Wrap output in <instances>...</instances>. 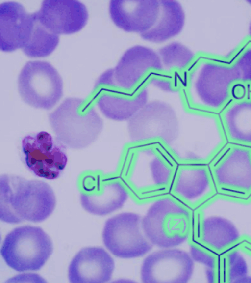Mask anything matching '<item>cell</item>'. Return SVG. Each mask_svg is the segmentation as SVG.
I'll list each match as a JSON object with an SVG mask.
<instances>
[{"instance_id": "obj_1", "label": "cell", "mask_w": 251, "mask_h": 283, "mask_svg": "<svg viewBox=\"0 0 251 283\" xmlns=\"http://www.w3.org/2000/svg\"><path fill=\"white\" fill-rule=\"evenodd\" d=\"M131 141H156L177 165H209L227 144L219 115L200 111L181 117L168 102L147 103L128 120Z\"/></svg>"}, {"instance_id": "obj_2", "label": "cell", "mask_w": 251, "mask_h": 283, "mask_svg": "<svg viewBox=\"0 0 251 283\" xmlns=\"http://www.w3.org/2000/svg\"><path fill=\"white\" fill-rule=\"evenodd\" d=\"M56 141L64 148H86L102 131V119L91 103L83 98L68 97L48 115Z\"/></svg>"}, {"instance_id": "obj_3", "label": "cell", "mask_w": 251, "mask_h": 283, "mask_svg": "<svg viewBox=\"0 0 251 283\" xmlns=\"http://www.w3.org/2000/svg\"><path fill=\"white\" fill-rule=\"evenodd\" d=\"M188 212L170 197L154 202L141 219L148 241L161 249L175 248L188 238L190 229Z\"/></svg>"}, {"instance_id": "obj_4", "label": "cell", "mask_w": 251, "mask_h": 283, "mask_svg": "<svg viewBox=\"0 0 251 283\" xmlns=\"http://www.w3.org/2000/svg\"><path fill=\"white\" fill-rule=\"evenodd\" d=\"M53 252L50 236L40 227H17L5 237L0 254L7 265L18 272L37 271Z\"/></svg>"}, {"instance_id": "obj_5", "label": "cell", "mask_w": 251, "mask_h": 283, "mask_svg": "<svg viewBox=\"0 0 251 283\" xmlns=\"http://www.w3.org/2000/svg\"><path fill=\"white\" fill-rule=\"evenodd\" d=\"M7 193L10 206L20 223L42 222L51 214L56 205L53 189L43 181L9 174Z\"/></svg>"}, {"instance_id": "obj_6", "label": "cell", "mask_w": 251, "mask_h": 283, "mask_svg": "<svg viewBox=\"0 0 251 283\" xmlns=\"http://www.w3.org/2000/svg\"><path fill=\"white\" fill-rule=\"evenodd\" d=\"M18 89L25 103L46 110L53 108L63 95L60 74L45 61H29L25 64L18 76Z\"/></svg>"}, {"instance_id": "obj_7", "label": "cell", "mask_w": 251, "mask_h": 283, "mask_svg": "<svg viewBox=\"0 0 251 283\" xmlns=\"http://www.w3.org/2000/svg\"><path fill=\"white\" fill-rule=\"evenodd\" d=\"M94 99L107 118L116 121H128L148 101L146 87L127 89L115 81L113 69L103 72L93 88Z\"/></svg>"}, {"instance_id": "obj_8", "label": "cell", "mask_w": 251, "mask_h": 283, "mask_svg": "<svg viewBox=\"0 0 251 283\" xmlns=\"http://www.w3.org/2000/svg\"><path fill=\"white\" fill-rule=\"evenodd\" d=\"M217 189L248 195L251 190V147L228 143L208 165Z\"/></svg>"}, {"instance_id": "obj_9", "label": "cell", "mask_w": 251, "mask_h": 283, "mask_svg": "<svg viewBox=\"0 0 251 283\" xmlns=\"http://www.w3.org/2000/svg\"><path fill=\"white\" fill-rule=\"evenodd\" d=\"M141 219L136 213L125 212L106 221L102 240L113 255L122 258H133L142 256L151 250L153 245L143 233Z\"/></svg>"}, {"instance_id": "obj_10", "label": "cell", "mask_w": 251, "mask_h": 283, "mask_svg": "<svg viewBox=\"0 0 251 283\" xmlns=\"http://www.w3.org/2000/svg\"><path fill=\"white\" fill-rule=\"evenodd\" d=\"M240 79L235 64L228 67L204 64L194 84V93L200 106L199 110L218 114L230 99L232 83Z\"/></svg>"}, {"instance_id": "obj_11", "label": "cell", "mask_w": 251, "mask_h": 283, "mask_svg": "<svg viewBox=\"0 0 251 283\" xmlns=\"http://www.w3.org/2000/svg\"><path fill=\"white\" fill-rule=\"evenodd\" d=\"M194 268V261L186 251L163 248L144 259L141 279L145 283H186L191 278Z\"/></svg>"}, {"instance_id": "obj_12", "label": "cell", "mask_w": 251, "mask_h": 283, "mask_svg": "<svg viewBox=\"0 0 251 283\" xmlns=\"http://www.w3.org/2000/svg\"><path fill=\"white\" fill-rule=\"evenodd\" d=\"M35 13L41 25L58 35L79 31L89 17L86 6L76 0H45Z\"/></svg>"}, {"instance_id": "obj_13", "label": "cell", "mask_w": 251, "mask_h": 283, "mask_svg": "<svg viewBox=\"0 0 251 283\" xmlns=\"http://www.w3.org/2000/svg\"><path fill=\"white\" fill-rule=\"evenodd\" d=\"M109 11L118 28L141 34L155 24L159 15L160 3L157 0H112Z\"/></svg>"}, {"instance_id": "obj_14", "label": "cell", "mask_w": 251, "mask_h": 283, "mask_svg": "<svg viewBox=\"0 0 251 283\" xmlns=\"http://www.w3.org/2000/svg\"><path fill=\"white\" fill-rule=\"evenodd\" d=\"M36 19L35 12H27L19 2L0 3V50L11 52L22 49L30 38Z\"/></svg>"}, {"instance_id": "obj_15", "label": "cell", "mask_w": 251, "mask_h": 283, "mask_svg": "<svg viewBox=\"0 0 251 283\" xmlns=\"http://www.w3.org/2000/svg\"><path fill=\"white\" fill-rule=\"evenodd\" d=\"M159 57L153 49L136 45L127 50L113 69L116 83L127 89L142 86L145 75L151 69L161 70Z\"/></svg>"}, {"instance_id": "obj_16", "label": "cell", "mask_w": 251, "mask_h": 283, "mask_svg": "<svg viewBox=\"0 0 251 283\" xmlns=\"http://www.w3.org/2000/svg\"><path fill=\"white\" fill-rule=\"evenodd\" d=\"M115 268L113 258L103 248L86 247L72 259L68 279L72 283H103L111 280Z\"/></svg>"}, {"instance_id": "obj_17", "label": "cell", "mask_w": 251, "mask_h": 283, "mask_svg": "<svg viewBox=\"0 0 251 283\" xmlns=\"http://www.w3.org/2000/svg\"><path fill=\"white\" fill-rule=\"evenodd\" d=\"M216 184L208 165H178L169 190L183 199L192 201L214 194Z\"/></svg>"}, {"instance_id": "obj_18", "label": "cell", "mask_w": 251, "mask_h": 283, "mask_svg": "<svg viewBox=\"0 0 251 283\" xmlns=\"http://www.w3.org/2000/svg\"><path fill=\"white\" fill-rule=\"evenodd\" d=\"M232 102L218 114L228 142L251 147V102Z\"/></svg>"}, {"instance_id": "obj_19", "label": "cell", "mask_w": 251, "mask_h": 283, "mask_svg": "<svg viewBox=\"0 0 251 283\" xmlns=\"http://www.w3.org/2000/svg\"><path fill=\"white\" fill-rule=\"evenodd\" d=\"M128 198V193L119 182L98 184L93 191L81 193L80 199L88 212L99 216L110 214L121 208Z\"/></svg>"}, {"instance_id": "obj_20", "label": "cell", "mask_w": 251, "mask_h": 283, "mask_svg": "<svg viewBox=\"0 0 251 283\" xmlns=\"http://www.w3.org/2000/svg\"><path fill=\"white\" fill-rule=\"evenodd\" d=\"M159 3V15L155 24L140 34L144 40L155 43L165 42L178 35L185 22L183 8L178 1L161 0Z\"/></svg>"}, {"instance_id": "obj_21", "label": "cell", "mask_w": 251, "mask_h": 283, "mask_svg": "<svg viewBox=\"0 0 251 283\" xmlns=\"http://www.w3.org/2000/svg\"><path fill=\"white\" fill-rule=\"evenodd\" d=\"M202 240L212 248L220 250L239 238L235 225L228 219L220 216H210L202 224Z\"/></svg>"}, {"instance_id": "obj_22", "label": "cell", "mask_w": 251, "mask_h": 283, "mask_svg": "<svg viewBox=\"0 0 251 283\" xmlns=\"http://www.w3.org/2000/svg\"><path fill=\"white\" fill-rule=\"evenodd\" d=\"M59 42V35L47 29L36 18L30 38L22 50L30 57H45L53 52Z\"/></svg>"}, {"instance_id": "obj_23", "label": "cell", "mask_w": 251, "mask_h": 283, "mask_svg": "<svg viewBox=\"0 0 251 283\" xmlns=\"http://www.w3.org/2000/svg\"><path fill=\"white\" fill-rule=\"evenodd\" d=\"M157 54L162 66L168 69L174 67L182 69L194 57L193 52L188 47L178 42H173L162 47Z\"/></svg>"}, {"instance_id": "obj_24", "label": "cell", "mask_w": 251, "mask_h": 283, "mask_svg": "<svg viewBox=\"0 0 251 283\" xmlns=\"http://www.w3.org/2000/svg\"><path fill=\"white\" fill-rule=\"evenodd\" d=\"M62 147L60 145L54 144L49 157L40 164L33 173L48 180L58 178L65 169L68 161L67 156Z\"/></svg>"}, {"instance_id": "obj_25", "label": "cell", "mask_w": 251, "mask_h": 283, "mask_svg": "<svg viewBox=\"0 0 251 283\" xmlns=\"http://www.w3.org/2000/svg\"><path fill=\"white\" fill-rule=\"evenodd\" d=\"M226 279L229 283H251L248 266L243 256L238 251L227 255L225 259Z\"/></svg>"}, {"instance_id": "obj_26", "label": "cell", "mask_w": 251, "mask_h": 283, "mask_svg": "<svg viewBox=\"0 0 251 283\" xmlns=\"http://www.w3.org/2000/svg\"><path fill=\"white\" fill-rule=\"evenodd\" d=\"M190 255L193 261L203 264L208 269L213 270L215 267V257L197 247H190Z\"/></svg>"}, {"instance_id": "obj_27", "label": "cell", "mask_w": 251, "mask_h": 283, "mask_svg": "<svg viewBox=\"0 0 251 283\" xmlns=\"http://www.w3.org/2000/svg\"><path fill=\"white\" fill-rule=\"evenodd\" d=\"M235 65L238 68L241 79L244 81L251 79V50L246 52L239 59Z\"/></svg>"}, {"instance_id": "obj_28", "label": "cell", "mask_w": 251, "mask_h": 283, "mask_svg": "<svg viewBox=\"0 0 251 283\" xmlns=\"http://www.w3.org/2000/svg\"></svg>"}]
</instances>
